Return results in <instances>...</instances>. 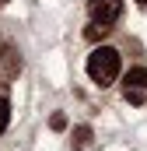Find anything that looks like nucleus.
Returning <instances> with one entry per match:
<instances>
[{"instance_id":"f257e3e1","label":"nucleus","mask_w":147,"mask_h":151,"mask_svg":"<svg viewBox=\"0 0 147 151\" xmlns=\"http://www.w3.org/2000/svg\"><path fill=\"white\" fill-rule=\"evenodd\" d=\"M88 77L95 81V84H112L116 77H119V53L112 49V46H98V49H91V56H88Z\"/></svg>"},{"instance_id":"f03ea898","label":"nucleus","mask_w":147,"mask_h":151,"mask_svg":"<svg viewBox=\"0 0 147 151\" xmlns=\"http://www.w3.org/2000/svg\"><path fill=\"white\" fill-rule=\"evenodd\" d=\"M88 14L95 25H112L123 14V0H88Z\"/></svg>"},{"instance_id":"7ed1b4c3","label":"nucleus","mask_w":147,"mask_h":151,"mask_svg":"<svg viewBox=\"0 0 147 151\" xmlns=\"http://www.w3.org/2000/svg\"><path fill=\"white\" fill-rule=\"evenodd\" d=\"M126 88H147V70L144 67H133L126 74Z\"/></svg>"},{"instance_id":"20e7f679","label":"nucleus","mask_w":147,"mask_h":151,"mask_svg":"<svg viewBox=\"0 0 147 151\" xmlns=\"http://www.w3.org/2000/svg\"><path fill=\"white\" fill-rule=\"evenodd\" d=\"M123 95H126L130 106H144V102H147V91H144V88H126Z\"/></svg>"},{"instance_id":"39448f33","label":"nucleus","mask_w":147,"mask_h":151,"mask_svg":"<svg viewBox=\"0 0 147 151\" xmlns=\"http://www.w3.org/2000/svg\"><path fill=\"white\" fill-rule=\"evenodd\" d=\"M84 35L91 39V42H98V39H105V35H109V25H95V21H91V25L84 28Z\"/></svg>"},{"instance_id":"423d86ee","label":"nucleus","mask_w":147,"mask_h":151,"mask_svg":"<svg viewBox=\"0 0 147 151\" xmlns=\"http://www.w3.org/2000/svg\"><path fill=\"white\" fill-rule=\"evenodd\" d=\"M88 141H91V127H77L74 130V148H88Z\"/></svg>"},{"instance_id":"0eeeda50","label":"nucleus","mask_w":147,"mask_h":151,"mask_svg":"<svg viewBox=\"0 0 147 151\" xmlns=\"http://www.w3.org/2000/svg\"><path fill=\"white\" fill-rule=\"evenodd\" d=\"M7 123H11V102H7V99L0 95V134L7 130Z\"/></svg>"},{"instance_id":"6e6552de","label":"nucleus","mask_w":147,"mask_h":151,"mask_svg":"<svg viewBox=\"0 0 147 151\" xmlns=\"http://www.w3.org/2000/svg\"><path fill=\"white\" fill-rule=\"evenodd\" d=\"M49 127H53V130H67V116H63V113H53Z\"/></svg>"},{"instance_id":"1a4fd4ad","label":"nucleus","mask_w":147,"mask_h":151,"mask_svg":"<svg viewBox=\"0 0 147 151\" xmlns=\"http://www.w3.org/2000/svg\"><path fill=\"white\" fill-rule=\"evenodd\" d=\"M0 4H7V0H0Z\"/></svg>"},{"instance_id":"9d476101","label":"nucleus","mask_w":147,"mask_h":151,"mask_svg":"<svg viewBox=\"0 0 147 151\" xmlns=\"http://www.w3.org/2000/svg\"><path fill=\"white\" fill-rule=\"evenodd\" d=\"M140 4H147V0H140Z\"/></svg>"}]
</instances>
